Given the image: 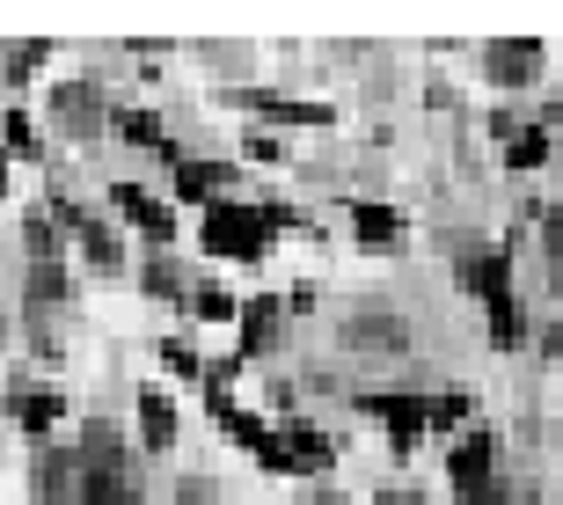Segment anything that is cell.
<instances>
[{
  "label": "cell",
  "mask_w": 563,
  "mask_h": 505,
  "mask_svg": "<svg viewBox=\"0 0 563 505\" xmlns=\"http://www.w3.org/2000/svg\"><path fill=\"white\" fill-rule=\"evenodd\" d=\"M483 74L498 88H527L534 74H542V44L534 37H490L483 44Z\"/></svg>",
  "instance_id": "cell-11"
},
{
  "label": "cell",
  "mask_w": 563,
  "mask_h": 505,
  "mask_svg": "<svg viewBox=\"0 0 563 505\" xmlns=\"http://www.w3.org/2000/svg\"><path fill=\"white\" fill-rule=\"evenodd\" d=\"M556 294H563V264H556Z\"/></svg>",
  "instance_id": "cell-34"
},
{
  "label": "cell",
  "mask_w": 563,
  "mask_h": 505,
  "mask_svg": "<svg viewBox=\"0 0 563 505\" xmlns=\"http://www.w3.org/2000/svg\"><path fill=\"white\" fill-rule=\"evenodd\" d=\"M424 410H432V425H454V432L468 425V396H461V388L454 396H424Z\"/></svg>",
  "instance_id": "cell-27"
},
{
  "label": "cell",
  "mask_w": 563,
  "mask_h": 505,
  "mask_svg": "<svg viewBox=\"0 0 563 505\" xmlns=\"http://www.w3.org/2000/svg\"><path fill=\"white\" fill-rule=\"evenodd\" d=\"M234 103L256 110V118H272V125H308V132L336 125L330 103H300V96H278V88H234Z\"/></svg>",
  "instance_id": "cell-8"
},
{
  "label": "cell",
  "mask_w": 563,
  "mask_h": 505,
  "mask_svg": "<svg viewBox=\"0 0 563 505\" xmlns=\"http://www.w3.org/2000/svg\"><path fill=\"white\" fill-rule=\"evenodd\" d=\"M140 440L154 447V454H168V447H176V403H168L154 381L140 388Z\"/></svg>",
  "instance_id": "cell-18"
},
{
  "label": "cell",
  "mask_w": 563,
  "mask_h": 505,
  "mask_svg": "<svg viewBox=\"0 0 563 505\" xmlns=\"http://www.w3.org/2000/svg\"><path fill=\"white\" fill-rule=\"evenodd\" d=\"M162 366H168V374H198V381H206V359H198V352H190V337H168V344H162Z\"/></svg>",
  "instance_id": "cell-26"
},
{
  "label": "cell",
  "mask_w": 563,
  "mask_h": 505,
  "mask_svg": "<svg viewBox=\"0 0 563 505\" xmlns=\"http://www.w3.org/2000/svg\"><path fill=\"white\" fill-rule=\"evenodd\" d=\"M454 278L483 300V308H498V300H512V250H468L454 264Z\"/></svg>",
  "instance_id": "cell-10"
},
{
  "label": "cell",
  "mask_w": 563,
  "mask_h": 505,
  "mask_svg": "<svg viewBox=\"0 0 563 505\" xmlns=\"http://www.w3.org/2000/svg\"><path fill=\"white\" fill-rule=\"evenodd\" d=\"M140 286L154 300H190V286H184V272L168 264V256H146V272H140Z\"/></svg>",
  "instance_id": "cell-22"
},
{
  "label": "cell",
  "mask_w": 563,
  "mask_h": 505,
  "mask_svg": "<svg viewBox=\"0 0 563 505\" xmlns=\"http://www.w3.org/2000/svg\"><path fill=\"white\" fill-rule=\"evenodd\" d=\"M352 234H358V250H396V242H402V206L352 198Z\"/></svg>",
  "instance_id": "cell-16"
},
{
  "label": "cell",
  "mask_w": 563,
  "mask_h": 505,
  "mask_svg": "<svg viewBox=\"0 0 563 505\" xmlns=\"http://www.w3.org/2000/svg\"><path fill=\"white\" fill-rule=\"evenodd\" d=\"M278 228H292L286 206H242V198H220V206H206L198 242H206L212 256H234V264H264L272 242H278Z\"/></svg>",
  "instance_id": "cell-1"
},
{
  "label": "cell",
  "mask_w": 563,
  "mask_h": 505,
  "mask_svg": "<svg viewBox=\"0 0 563 505\" xmlns=\"http://www.w3.org/2000/svg\"><path fill=\"white\" fill-rule=\"evenodd\" d=\"M110 88L96 81V74H74V81H52V125L74 132V140H96V132H110Z\"/></svg>",
  "instance_id": "cell-3"
},
{
  "label": "cell",
  "mask_w": 563,
  "mask_h": 505,
  "mask_svg": "<svg viewBox=\"0 0 563 505\" xmlns=\"http://www.w3.org/2000/svg\"><path fill=\"white\" fill-rule=\"evenodd\" d=\"M308 505H344V498H308Z\"/></svg>",
  "instance_id": "cell-32"
},
{
  "label": "cell",
  "mask_w": 563,
  "mask_h": 505,
  "mask_svg": "<svg viewBox=\"0 0 563 505\" xmlns=\"http://www.w3.org/2000/svg\"><path fill=\"white\" fill-rule=\"evenodd\" d=\"M110 206L125 212V220H132V228H140V234H146V242H154L162 256L176 250V212H168V206H162V198H154L146 184H110Z\"/></svg>",
  "instance_id": "cell-5"
},
{
  "label": "cell",
  "mask_w": 563,
  "mask_h": 505,
  "mask_svg": "<svg viewBox=\"0 0 563 505\" xmlns=\"http://www.w3.org/2000/svg\"><path fill=\"white\" fill-rule=\"evenodd\" d=\"M278 447H286V476H330V462H336V440L308 418L278 425Z\"/></svg>",
  "instance_id": "cell-7"
},
{
  "label": "cell",
  "mask_w": 563,
  "mask_h": 505,
  "mask_svg": "<svg viewBox=\"0 0 563 505\" xmlns=\"http://www.w3.org/2000/svg\"><path fill=\"white\" fill-rule=\"evenodd\" d=\"M234 330H242V359H264L278 344V330H286V300L278 294H256L242 300V316H234Z\"/></svg>",
  "instance_id": "cell-15"
},
{
  "label": "cell",
  "mask_w": 563,
  "mask_h": 505,
  "mask_svg": "<svg viewBox=\"0 0 563 505\" xmlns=\"http://www.w3.org/2000/svg\"><path fill=\"white\" fill-rule=\"evenodd\" d=\"M358 410L388 425V447H396V454H410V447L432 432V410H424V396H358Z\"/></svg>",
  "instance_id": "cell-6"
},
{
  "label": "cell",
  "mask_w": 563,
  "mask_h": 505,
  "mask_svg": "<svg viewBox=\"0 0 563 505\" xmlns=\"http://www.w3.org/2000/svg\"><path fill=\"white\" fill-rule=\"evenodd\" d=\"M22 294H30V316H44V308H59L74 286H66V264H30V278H22Z\"/></svg>",
  "instance_id": "cell-21"
},
{
  "label": "cell",
  "mask_w": 563,
  "mask_h": 505,
  "mask_svg": "<svg viewBox=\"0 0 563 505\" xmlns=\"http://www.w3.org/2000/svg\"><path fill=\"white\" fill-rule=\"evenodd\" d=\"M190 316H198V322H234V316H242V300L220 294V286H190Z\"/></svg>",
  "instance_id": "cell-23"
},
{
  "label": "cell",
  "mask_w": 563,
  "mask_h": 505,
  "mask_svg": "<svg viewBox=\"0 0 563 505\" xmlns=\"http://www.w3.org/2000/svg\"><path fill=\"white\" fill-rule=\"evenodd\" d=\"M549 118H556V125H563V96H556V103H549Z\"/></svg>",
  "instance_id": "cell-31"
},
{
  "label": "cell",
  "mask_w": 563,
  "mask_h": 505,
  "mask_svg": "<svg viewBox=\"0 0 563 505\" xmlns=\"http://www.w3.org/2000/svg\"><path fill=\"white\" fill-rule=\"evenodd\" d=\"M374 505H424V498H410V491H380Z\"/></svg>",
  "instance_id": "cell-29"
},
{
  "label": "cell",
  "mask_w": 563,
  "mask_h": 505,
  "mask_svg": "<svg viewBox=\"0 0 563 505\" xmlns=\"http://www.w3.org/2000/svg\"><path fill=\"white\" fill-rule=\"evenodd\" d=\"M446 476H454L461 498L498 505V432H490V425H468L454 440V454H446Z\"/></svg>",
  "instance_id": "cell-2"
},
{
  "label": "cell",
  "mask_w": 563,
  "mask_h": 505,
  "mask_svg": "<svg viewBox=\"0 0 563 505\" xmlns=\"http://www.w3.org/2000/svg\"><path fill=\"white\" fill-rule=\"evenodd\" d=\"M30 498L37 505H81V462H74V447L37 440V454H30Z\"/></svg>",
  "instance_id": "cell-4"
},
{
  "label": "cell",
  "mask_w": 563,
  "mask_h": 505,
  "mask_svg": "<svg viewBox=\"0 0 563 505\" xmlns=\"http://www.w3.org/2000/svg\"><path fill=\"white\" fill-rule=\"evenodd\" d=\"M505 162H512V168H542V162H549V132H542V125L512 132V140H505Z\"/></svg>",
  "instance_id": "cell-24"
},
{
  "label": "cell",
  "mask_w": 563,
  "mask_h": 505,
  "mask_svg": "<svg viewBox=\"0 0 563 505\" xmlns=\"http://www.w3.org/2000/svg\"><path fill=\"white\" fill-rule=\"evenodd\" d=\"M242 154H250V162H286L278 132H250V140H242Z\"/></svg>",
  "instance_id": "cell-28"
},
{
  "label": "cell",
  "mask_w": 563,
  "mask_h": 505,
  "mask_svg": "<svg viewBox=\"0 0 563 505\" xmlns=\"http://www.w3.org/2000/svg\"><path fill=\"white\" fill-rule=\"evenodd\" d=\"M168 198H190V206H220V198H234V168L228 162H176L168 168Z\"/></svg>",
  "instance_id": "cell-12"
},
{
  "label": "cell",
  "mask_w": 563,
  "mask_h": 505,
  "mask_svg": "<svg viewBox=\"0 0 563 505\" xmlns=\"http://www.w3.org/2000/svg\"><path fill=\"white\" fill-rule=\"evenodd\" d=\"M22 250H30V264H59V250H66V228L52 220V212H22Z\"/></svg>",
  "instance_id": "cell-19"
},
{
  "label": "cell",
  "mask_w": 563,
  "mask_h": 505,
  "mask_svg": "<svg viewBox=\"0 0 563 505\" xmlns=\"http://www.w3.org/2000/svg\"><path fill=\"white\" fill-rule=\"evenodd\" d=\"M344 344H352V352H374V359H402L410 330H402V316H388V308H358V316L344 322Z\"/></svg>",
  "instance_id": "cell-13"
},
{
  "label": "cell",
  "mask_w": 563,
  "mask_h": 505,
  "mask_svg": "<svg viewBox=\"0 0 563 505\" xmlns=\"http://www.w3.org/2000/svg\"><path fill=\"white\" fill-rule=\"evenodd\" d=\"M483 316H490V344H498V352H512V344L527 337V322H520V300H498V308H483Z\"/></svg>",
  "instance_id": "cell-25"
},
{
  "label": "cell",
  "mask_w": 563,
  "mask_h": 505,
  "mask_svg": "<svg viewBox=\"0 0 563 505\" xmlns=\"http://www.w3.org/2000/svg\"><path fill=\"white\" fill-rule=\"evenodd\" d=\"M176 505H212V498H176Z\"/></svg>",
  "instance_id": "cell-33"
},
{
  "label": "cell",
  "mask_w": 563,
  "mask_h": 505,
  "mask_svg": "<svg viewBox=\"0 0 563 505\" xmlns=\"http://www.w3.org/2000/svg\"><path fill=\"white\" fill-rule=\"evenodd\" d=\"M74 242H81V256L96 272H125V242H118V228H110L103 212H81L74 220Z\"/></svg>",
  "instance_id": "cell-17"
},
{
  "label": "cell",
  "mask_w": 563,
  "mask_h": 505,
  "mask_svg": "<svg viewBox=\"0 0 563 505\" xmlns=\"http://www.w3.org/2000/svg\"><path fill=\"white\" fill-rule=\"evenodd\" d=\"M8 418H15L30 440H52V425H66V396L44 388V381H15V388H8Z\"/></svg>",
  "instance_id": "cell-9"
},
{
  "label": "cell",
  "mask_w": 563,
  "mask_h": 505,
  "mask_svg": "<svg viewBox=\"0 0 563 505\" xmlns=\"http://www.w3.org/2000/svg\"><path fill=\"white\" fill-rule=\"evenodd\" d=\"M0 154L8 162H30V154H44V132L30 110H0Z\"/></svg>",
  "instance_id": "cell-20"
},
{
  "label": "cell",
  "mask_w": 563,
  "mask_h": 505,
  "mask_svg": "<svg viewBox=\"0 0 563 505\" xmlns=\"http://www.w3.org/2000/svg\"><path fill=\"white\" fill-rule=\"evenodd\" d=\"M74 462H81V476H132V469H125V440H118V425H110V418H88L81 425Z\"/></svg>",
  "instance_id": "cell-14"
},
{
  "label": "cell",
  "mask_w": 563,
  "mask_h": 505,
  "mask_svg": "<svg viewBox=\"0 0 563 505\" xmlns=\"http://www.w3.org/2000/svg\"><path fill=\"white\" fill-rule=\"evenodd\" d=\"M0 198H8V154H0Z\"/></svg>",
  "instance_id": "cell-30"
}]
</instances>
